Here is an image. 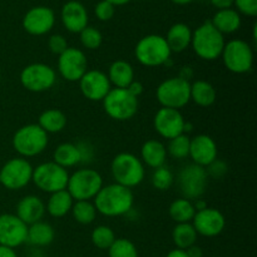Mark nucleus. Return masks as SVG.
Instances as JSON below:
<instances>
[{"instance_id":"obj_21","label":"nucleus","mask_w":257,"mask_h":257,"mask_svg":"<svg viewBox=\"0 0 257 257\" xmlns=\"http://www.w3.org/2000/svg\"><path fill=\"white\" fill-rule=\"evenodd\" d=\"M60 19L65 29L74 34H79L84 28L88 27V22H89L87 9L78 0H69L63 5Z\"/></svg>"},{"instance_id":"obj_3","label":"nucleus","mask_w":257,"mask_h":257,"mask_svg":"<svg viewBox=\"0 0 257 257\" xmlns=\"http://www.w3.org/2000/svg\"><path fill=\"white\" fill-rule=\"evenodd\" d=\"M110 172L115 183L132 190L143 182L146 168L137 156L130 152H122L112 160Z\"/></svg>"},{"instance_id":"obj_53","label":"nucleus","mask_w":257,"mask_h":257,"mask_svg":"<svg viewBox=\"0 0 257 257\" xmlns=\"http://www.w3.org/2000/svg\"><path fill=\"white\" fill-rule=\"evenodd\" d=\"M172 3H175V4L177 5H187L190 4V3H192L193 0H171Z\"/></svg>"},{"instance_id":"obj_6","label":"nucleus","mask_w":257,"mask_h":257,"mask_svg":"<svg viewBox=\"0 0 257 257\" xmlns=\"http://www.w3.org/2000/svg\"><path fill=\"white\" fill-rule=\"evenodd\" d=\"M103 187V177L92 168H80L69 175L65 190L74 201H90Z\"/></svg>"},{"instance_id":"obj_50","label":"nucleus","mask_w":257,"mask_h":257,"mask_svg":"<svg viewBox=\"0 0 257 257\" xmlns=\"http://www.w3.org/2000/svg\"><path fill=\"white\" fill-rule=\"evenodd\" d=\"M166 257H188L185 250H180V248H175V250H171L170 252L166 255Z\"/></svg>"},{"instance_id":"obj_52","label":"nucleus","mask_w":257,"mask_h":257,"mask_svg":"<svg viewBox=\"0 0 257 257\" xmlns=\"http://www.w3.org/2000/svg\"><path fill=\"white\" fill-rule=\"evenodd\" d=\"M105 2L110 3V4L114 5V7H122V5L128 4V3L132 2V0H105Z\"/></svg>"},{"instance_id":"obj_42","label":"nucleus","mask_w":257,"mask_h":257,"mask_svg":"<svg viewBox=\"0 0 257 257\" xmlns=\"http://www.w3.org/2000/svg\"><path fill=\"white\" fill-rule=\"evenodd\" d=\"M48 48L55 55H60L68 48L67 38L62 34H53L48 39Z\"/></svg>"},{"instance_id":"obj_27","label":"nucleus","mask_w":257,"mask_h":257,"mask_svg":"<svg viewBox=\"0 0 257 257\" xmlns=\"http://www.w3.org/2000/svg\"><path fill=\"white\" fill-rule=\"evenodd\" d=\"M190 98L195 104L198 105V107L207 108L211 107V105L216 102L217 92H216L215 87H213L210 82L198 79L195 80L193 83H191Z\"/></svg>"},{"instance_id":"obj_44","label":"nucleus","mask_w":257,"mask_h":257,"mask_svg":"<svg viewBox=\"0 0 257 257\" xmlns=\"http://www.w3.org/2000/svg\"><path fill=\"white\" fill-rule=\"evenodd\" d=\"M78 150L80 152V163L90 162L94 157V148L89 142H79L77 143Z\"/></svg>"},{"instance_id":"obj_2","label":"nucleus","mask_w":257,"mask_h":257,"mask_svg":"<svg viewBox=\"0 0 257 257\" xmlns=\"http://www.w3.org/2000/svg\"><path fill=\"white\" fill-rule=\"evenodd\" d=\"M226 44L225 35L221 34L212 25L211 20H206L192 32L191 47L198 58L203 60L218 59Z\"/></svg>"},{"instance_id":"obj_5","label":"nucleus","mask_w":257,"mask_h":257,"mask_svg":"<svg viewBox=\"0 0 257 257\" xmlns=\"http://www.w3.org/2000/svg\"><path fill=\"white\" fill-rule=\"evenodd\" d=\"M135 55L138 63L148 68L167 65L171 60V52L165 37L150 34L140 39L135 48Z\"/></svg>"},{"instance_id":"obj_28","label":"nucleus","mask_w":257,"mask_h":257,"mask_svg":"<svg viewBox=\"0 0 257 257\" xmlns=\"http://www.w3.org/2000/svg\"><path fill=\"white\" fill-rule=\"evenodd\" d=\"M55 231L50 223L39 221L28 226L27 242L37 247H45L54 241Z\"/></svg>"},{"instance_id":"obj_31","label":"nucleus","mask_w":257,"mask_h":257,"mask_svg":"<svg viewBox=\"0 0 257 257\" xmlns=\"http://www.w3.org/2000/svg\"><path fill=\"white\" fill-rule=\"evenodd\" d=\"M53 162L60 167L72 168L80 163V152L78 146L74 143H60L53 152Z\"/></svg>"},{"instance_id":"obj_7","label":"nucleus","mask_w":257,"mask_h":257,"mask_svg":"<svg viewBox=\"0 0 257 257\" xmlns=\"http://www.w3.org/2000/svg\"><path fill=\"white\" fill-rule=\"evenodd\" d=\"M221 58L226 69L233 74H246L251 72L255 60L252 47L242 39L226 42Z\"/></svg>"},{"instance_id":"obj_29","label":"nucleus","mask_w":257,"mask_h":257,"mask_svg":"<svg viewBox=\"0 0 257 257\" xmlns=\"http://www.w3.org/2000/svg\"><path fill=\"white\" fill-rule=\"evenodd\" d=\"M74 200L67 190L50 193L45 205V211L54 218H62L67 216L72 210Z\"/></svg>"},{"instance_id":"obj_17","label":"nucleus","mask_w":257,"mask_h":257,"mask_svg":"<svg viewBox=\"0 0 257 257\" xmlns=\"http://www.w3.org/2000/svg\"><path fill=\"white\" fill-rule=\"evenodd\" d=\"M22 24L28 34L42 37L54 28L55 13L49 7H34L25 13Z\"/></svg>"},{"instance_id":"obj_35","label":"nucleus","mask_w":257,"mask_h":257,"mask_svg":"<svg viewBox=\"0 0 257 257\" xmlns=\"http://www.w3.org/2000/svg\"><path fill=\"white\" fill-rule=\"evenodd\" d=\"M190 140L191 138L185 133L170 140L168 146L166 147L167 148V155L171 156L173 160L187 158L190 155Z\"/></svg>"},{"instance_id":"obj_25","label":"nucleus","mask_w":257,"mask_h":257,"mask_svg":"<svg viewBox=\"0 0 257 257\" xmlns=\"http://www.w3.org/2000/svg\"><path fill=\"white\" fill-rule=\"evenodd\" d=\"M107 77L114 88L127 89L128 85L135 80V69L127 60L117 59L108 68Z\"/></svg>"},{"instance_id":"obj_51","label":"nucleus","mask_w":257,"mask_h":257,"mask_svg":"<svg viewBox=\"0 0 257 257\" xmlns=\"http://www.w3.org/2000/svg\"><path fill=\"white\" fill-rule=\"evenodd\" d=\"M193 206H195L196 212H197V211H201V210H205L206 207H208L207 202H206L205 200H202V198H198V200H196L195 202H193Z\"/></svg>"},{"instance_id":"obj_9","label":"nucleus","mask_w":257,"mask_h":257,"mask_svg":"<svg viewBox=\"0 0 257 257\" xmlns=\"http://www.w3.org/2000/svg\"><path fill=\"white\" fill-rule=\"evenodd\" d=\"M69 173L68 170L60 167L53 161L38 165L33 170L32 182L38 190L45 193H54L67 188Z\"/></svg>"},{"instance_id":"obj_1","label":"nucleus","mask_w":257,"mask_h":257,"mask_svg":"<svg viewBox=\"0 0 257 257\" xmlns=\"http://www.w3.org/2000/svg\"><path fill=\"white\" fill-rule=\"evenodd\" d=\"M93 203L100 215L105 217H120L127 216L132 211L135 195L131 188L114 182L103 186L93 198Z\"/></svg>"},{"instance_id":"obj_26","label":"nucleus","mask_w":257,"mask_h":257,"mask_svg":"<svg viewBox=\"0 0 257 257\" xmlns=\"http://www.w3.org/2000/svg\"><path fill=\"white\" fill-rule=\"evenodd\" d=\"M211 23L221 34L226 35L237 32L242 24V19L233 8H228V9L217 10L211 19Z\"/></svg>"},{"instance_id":"obj_43","label":"nucleus","mask_w":257,"mask_h":257,"mask_svg":"<svg viewBox=\"0 0 257 257\" xmlns=\"http://www.w3.org/2000/svg\"><path fill=\"white\" fill-rule=\"evenodd\" d=\"M206 172H207L208 177L218 180V178H222L227 175L228 166L225 161H221L217 158V160H215L211 165H208L206 167Z\"/></svg>"},{"instance_id":"obj_16","label":"nucleus","mask_w":257,"mask_h":257,"mask_svg":"<svg viewBox=\"0 0 257 257\" xmlns=\"http://www.w3.org/2000/svg\"><path fill=\"white\" fill-rule=\"evenodd\" d=\"M28 225L15 213L0 215V245L17 248L27 242Z\"/></svg>"},{"instance_id":"obj_49","label":"nucleus","mask_w":257,"mask_h":257,"mask_svg":"<svg viewBox=\"0 0 257 257\" xmlns=\"http://www.w3.org/2000/svg\"><path fill=\"white\" fill-rule=\"evenodd\" d=\"M0 257H18L15 248L7 247V246L0 245Z\"/></svg>"},{"instance_id":"obj_38","label":"nucleus","mask_w":257,"mask_h":257,"mask_svg":"<svg viewBox=\"0 0 257 257\" xmlns=\"http://www.w3.org/2000/svg\"><path fill=\"white\" fill-rule=\"evenodd\" d=\"M109 257H138V250L135 243L128 238H115L108 248Z\"/></svg>"},{"instance_id":"obj_47","label":"nucleus","mask_w":257,"mask_h":257,"mask_svg":"<svg viewBox=\"0 0 257 257\" xmlns=\"http://www.w3.org/2000/svg\"><path fill=\"white\" fill-rule=\"evenodd\" d=\"M177 77H180L181 79H185L187 80V82H190V79H192L193 77V69L191 67H188V65H185V67L181 68L180 74H178Z\"/></svg>"},{"instance_id":"obj_41","label":"nucleus","mask_w":257,"mask_h":257,"mask_svg":"<svg viewBox=\"0 0 257 257\" xmlns=\"http://www.w3.org/2000/svg\"><path fill=\"white\" fill-rule=\"evenodd\" d=\"M233 7L238 14L255 18L257 15V0H235Z\"/></svg>"},{"instance_id":"obj_37","label":"nucleus","mask_w":257,"mask_h":257,"mask_svg":"<svg viewBox=\"0 0 257 257\" xmlns=\"http://www.w3.org/2000/svg\"><path fill=\"white\" fill-rule=\"evenodd\" d=\"M151 182H152V186L156 190L167 191L172 187L173 182H175V176H173V172L170 168L162 166V167L153 170Z\"/></svg>"},{"instance_id":"obj_11","label":"nucleus","mask_w":257,"mask_h":257,"mask_svg":"<svg viewBox=\"0 0 257 257\" xmlns=\"http://www.w3.org/2000/svg\"><path fill=\"white\" fill-rule=\"evenodd\" d=\"M191 83L180 77H172L163 80L156 89V98L161 107L178 109L191 102Z\"/></svg>"},{"instance_id":"obj_40","label":"nucleus","mask_w":257,"mask_h":257,"mask_svg":"<svg viewBox=\"0 0 257 257\" xmlns=\"http://www.w3.org/2000/svg\"><path fill=\"white\" fill-rule=\"evenodd\" d=\"M94 14L98 20L100 22H108L112 19L115 14V7L110 3L105 2V0H100L95 4L94 7Z\"/></svg>"},{"instance_id":"obj_39","label":"nucleus","mask_w":257,"mask_h":257,"mask_svg":"<svg viewBox=\"0 0 257 257\" xmlns=\"http://www.w3.org/2000/svg\"><path fill=\"white\" fill-rule=\"evenodd\" d=\"M79 39L85 49L95 50L102 45L103 35L97 28L89 27V25H88L87 28H84V29L79 33Z\"/></svg>"},{"instance_id":"obj_34","label":"nucleus","mask_w":257,"mask_h":257,"mask_svg":"<svg viewBox=\"0 0 257 257\" xmlns=\"http://www.w3.org/2000/svg\"><path fill=\"white\" fill-rule=\"evenodd\" d=\"M73 218L80 225H90L97 218V210L92 201H74L72 206Z\"/></svg>"},{"instance_id":"obj_13","label":"nucleus","mask_w":257,"mask_h":257,"mask_svg":"<svg viewBox=\"0 0 257 257\" xmlns=\"http://www.w3.org/2000/svg\"><path fill=\"white\" fill-rule=\"evenodd\" d=\"M57 82V73L45 63H32L20 72V83L27 90L42 93L49 90Z\"/></svg>"},{"instance_id":"obj_22","label":"nucleus","mask_w":257,"mask_h":257,"mask_svg":"<svg viewBox=\"0 0 257 257\" xmlns=\"http://www.w3.org/2000/svg\"><path fill=\"white\" fill-rule=\"evenodd\" d=\"M45 203L39 196L28 195L24 196L17 205L15 215L25 223L30 226L43 220L45 215Z\"/></svg>"},{"instance_id":"obj_4","label":"nucleus","mask_w":257,"mask_h":257,"mask_svg":"<svg viewBox=\"0 0 257 257\" xmlns=\"http://www.w3.org/2000/svg\"><path fill=\"white\" fill-rule=\"evenodd\" d=\"M13 148L23 158H32L42 155L49 143V135L37 123L25 124L17 130L13 136Z\"/></svg>"},{"instance_id":"obj_18","label":"nucleus","mask_w":257,"mask_h":257,"mask_svg":"<svg viewBox=\"0 0 257 257\" xmlns=\"http://www.w3.org/2000/svg\"><path fill=\"white\" fill-rule=\"evenodd\" d=\"M197 235L203 237H216L221 235L226 227V218L220 210L215 207H206L197 211L191 222Z\"/></svg>"},{"instance_id":"obj_12","label":"nucleus","mask_w":257,"mask_h":257,"mask_svg":"<svg viewBox=\"0 0 257 257\" xmlns=\"http://www.w3.org/2000/svg\"><path fill=\"white\" fill-rule=\"evenodd\" d=\"M33 170L27 158H10L0 168V185L9 191L23 190L32 182Z\"/></svg>"},{"instance_id":"obj_24","label":"nucleus","mask_w":257,"mask_h":257,"mask_svg":"<svg viewBox=\"0 0 257 257\" xmlns=\"http://www.w3.org/2000/svg\"><path fill=\"white\" fill-rule=\"evenodd\" d=\"M168 47L172 53H182L191 47L192 40V30L185 23H176L168 29L165 37Z\"/></svg>"},{"instance_id":"obj_32","label":"nucleus","mask_w":257,"mask_h":257,"mask_svg":"<svg viewBox=\"0 0 257 257\" xmlns=\"http://www.w3.org/2000/svg\"><path fill=\"white\" fill-rule=\"evenodd\" d=\"M168 215L176 223H190L196 215L195 206L192 201L187 198H177L170 205Z\"/></svg>"},{"instance_id":"obj_15","label":"nucleus","mask_w":257,"mask_h":257,"mask_svg":"<svg viewBox=\"0 0 257 257\" xmlns=\"http://www.w3.org/2000/svg\"><path fill=\"white\" fill-rule=\"evenodd\" d=\"M185 117L178 109L161 107L153 118L155 131L165 140H172L185 133Z\"/></svg>"},{"instance_id":"obj_33","label":"nucleus","mask_w":257,"mask_h":257,"mask_svg":"<svg viewBox=\"0 0 257 257\" xmlns=\"http://www.w3.org/2000/svg\"><path fill=\"white\" fill-rule=\"evenodd\" d=\"M197 232L192 223H176L172 231V240L176 248L187 250L197 242Z\"/></svg>"},{"instance_id":"obj_20","label":"nucleus","mask_w":257,"mask_h":257,"mask_svg":"<svg viewBox=\"0 0 257 257\" xmlns=\"http://www.w3.org/2000/svg\"><path fill=\"white\" fill-rule=\"evenodd\" d=\"M218 150L215 140L208 135H197L190 140V155L192 163L206 168L217 160Z\"/></svg>"},{"instance_id":"obj_36","label":"nucleus","mask_w":257,"mask_h":257,"mask_svg":"<svg viewBox=\"0 0 257 257\" xmlns=\"http://www.w3.org/2000/svg\"><path fill=\"white\" fill-rule=\"evenodd\" d=\"M115 233L109 226L105 225H99L92 231V235H90V240L92 243L99 250H108L110 246L113 245V242L115 241Z\"/></svg>"},{"instance_id":"obj_30","label":"nucleus","mask_w":257,"mask_h":257,"mask_svg":"<svg viewBox=\"0 0 257 257\" xmlns=\"http://www.w3.org/2000/svg\"><path fill=\"white\" fill-rule=\"evenodd\" d=\"M38 125L42 128L44 132L49 133H59L67 125V115L57 108H49L42 112V114L38 118Z\"/></svg>"},{"instance_id":"obj_23","label":"nucleus","mask_w":257,"mask_h":257,"mask_svg":"<svg viewBox=\"0 0 257 257\" xmlns=\"http://www.w3.org/2000/svg\"><path fill=\"white\" fill-rule=\"evenodd\" d=\"M167 156V148L165 143L158 140L146 141L141 148V161L143 165L153 170L165 166Z\"/></svg>"},{"instance_id":"obj_46","label":"nucleus","mask_w":257,"mask_h":257,"mask_svg":"<svg viewBox=\"0 0 257 257\" xmlns=\"http://www.w3.org/2000/svg\"><path fill=\"white\" fill-rule=\"evenodd\" d=\"M235 0H211V4L216 8V9H228V8L233 7Z\"/></svg>"},{"instance_id":"obj_19","label":"nucleus","mask_w":257,"mask_h":257,"mask_svg":"<svg viewBox=\"0 0 257 257\" xmlns=\"http://www.w3.org/2000/svg\"><path fill=\"white\" fill-rule=\"evenodd\" d=\"M79 89L82 94L92 102H102L112 89L107 73L98 69L87 70L79 79Z\"/></svg>"},{"instance_id":"obj_10","label":"nucleus","mask_w":257,"mask_h":257,"mask_svg":"<svg viewBox=\"0 0 257 257\" xmlns=\"http://www.w3.org/2000/svg\"><path fill=\"white\" fill-rule=\"evenodd\" d=\"M208 175L206 168L191 163L181 168L177 176V186L183 198L196 201L202 198L208 186Z\"/></svg>"},{"instance_id":"obj_48","label":"nucleus","mask_w":257,"mask_h":257,"mask_svg":"<svg viewBox=\"0 0 257 257\" xmlns=\"http://www.w3.org/2000/svg\"><path fill=\"white\" fill-rule=\"evenodd\" d=\"M186 253H187L188 257H203V251L200 246L193 245L191 246L190 248L186 250Z\"/></svg>"},{"instance_id":"obj_8","label":"nucleus","mask_w":257,"mask_h":257,"mask_svg":"<svg viewBox=\"0 0 257 257\" xmlns=\"http://www.w3.org/2000/svg\"><path fill=\"white\" fill-rule=\"evenodd\" d=\"M102 102L108 117L119 122L132 119L138 110V98L123 88H112Z\"/></svg>"},{"instance_id":"obj_45","label":"nucleus","mask_w":257,"mask_h":257,"mask_svg":"<svg viewBox=\"0 0 257 257\" xmlns=\"http://www.w3.org/2000/svg\"><path fill=\"white\" fill-rule=\"evenodd\" d=\"M127 90L131 93V94L135 95L136 98H138L143 93L145 88H143V84L141 82H138V80H133V82L128 85Z\"/></svg>"},{"instance_id":"obj_14","label":"nucleus","mask_w":257,"mask_h":257,"mask_svg":"<svg viewBox=\"0 0 257 257\" xmlns=\"http://www.w3.org/2000/svg\"><path fill=\"white\" fill-rule=\"evenodd\" d=\"M58 73L68 82H79L80 78L87 73L88 59L83 50L74 47H68L57 62Z\"/></svg>"}]
</instances>
